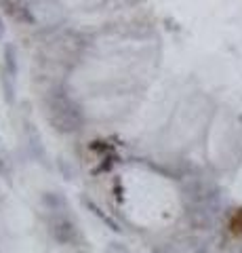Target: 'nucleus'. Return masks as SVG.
<instances>
[{
	"label": "nucleus",
	"instance_id": "1",
	"mask_svg": "<svg viewBox=\"0 0 242 253\" xmlns=\"http://www.w3.org/2000/svg\"><path fill=\"white\" fill-rule=\"evenodd\" d=\"M232 230L236 232V234H242V211L238 213L236 217H234V221H232Z\"/></svg>",
	"mask_w": 242,
	"mask_h": 253
}]
</instances>
